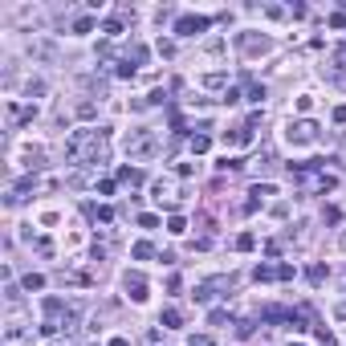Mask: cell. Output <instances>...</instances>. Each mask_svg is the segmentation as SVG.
Segmentation results:
<instances>
[{"mask_svg":"<svg viewBox=\"0 0 346 346\" xmlns=\"http://www.w3.org/2000/svg\"><path fill=\"white\" fill-rule=\"evenodd\" d=\"M65 155L73 163H102L106 159V130H73L65 143Z\"/></svg>","mask_w":346,"mask_h":346,"instance_id":"1","label":"cell"},{"mask_svg":"<svg viewBox=\"0 0 346 346\" xmlns=\"http://www.w3.org/2000/svg\"><path fill=\"white\" fill-rule=\"evenodd\" d=\"M155 151H159L155 130H130V134H126V155H130V159H151Z\"/></svg>","mask_w":346,"mask_h":346,"instance_id":"2","label":"cell"},{"mask_svg":"<svg viewBox=\"0 0 346 346\" xmlns=\"http://www.w3.org/2000/svg\"><path fill=\"white\" fill-rule=\"evenodd\" d=\"M289 143H297V147H301V143H314V139H318V126H314V122H310V118H297V122H289Z\"/></svg>","mask_w":346,"mask_h":346,"instance_id":"3","label":"cell"},{"mask_svg":"<svg viewBox=\"0 0 346 346\" xmlns=\"http://www.w3.org/2000/svg\"><path fill=\"white\" fill-rule=\"evenodd\" d=\"M220 289H232V277H212V281H204V285H196V301H212Z\"/></svg>","mask_w":346,"mask_h":346,"instance_id":"4","label":"cell"},{"mask_svg":"<svg viewBox=\"0 0 346 346\" xmlns=\"http://www.w3.org/2000/svg\"><path fill=\"white\" fill-rule=\"evenodd\" d=\"M122 285H126V293H130L134 301H147V277H143V273H126Z\"/></svg>","mask_w":346,"mask_h":346,"instance_id":"5","label":"cell"},{"mask_svg":"<svg viewBox=\"0 0 346 346\" xmlns=\"http://www.w3.org/2000/svg\"><path fill=\"white\" fill-rule=\"evenodd\" d=\"M208 29V16H183L179 25H175V33H183V37H196V33H204Z\"/></svg>","mask_w":346,"mask_h":346,"instance_id":"6","label":"cell"},{"mask_svg":"<svg viewBox=\"0 0 346 346\" xmlns=\"http://www.w3.org/2000/svg\"><path fill=\"white\" fill-rule=\"evenodd\" d=\"M25 338H29V334H25V326H21V322H12V326L4 330V342H8V346H21Z\"/></svg>","mask_w":346,"mask_h":346,"instance_id":"7","label":"cell"},{"mask_svg":"<svg viewBox=\"0 0 346 346\" xmlns=\"http://www.w3.org/2000/svg\"><path fill=\"white\" fill-rule=\"evenodd\" d=\"M240 45H244V53H265V49H269L265 37H261V41H257V37H240Z\"/></svg>","mask_w":346,"mask_h":346,"instance_id":"8","label":"cell"},{"mask_svg":"<svg viewBox=\"0 0 346 346\" xmlns=\"http://www.w3.org/2000/svg\"><path fill=\"white\" fill-rule=\"evenodd\" d=\"M253 277H257V281H273V277H277V269H273V265H257V269H253Z\"/></svg>","mask_w":346,"mask_h":346,"instance_id":"9","label":"cell"},{"mask_svg":"<svg viewBox=\"0 0 346 346\" xmlns=\"http://www.w3.org/2000/svg\"><path fill=\"white\" fill-rule=\"evenodd\" d=\"M118 179H122V183H139V179H143V171H139V167H122V171H118Z\"/></svg>","mask_w":346,"mask_h":346,"instance_id":"10","label":"cell"},{"mask_svg":"<svg viewBox=\"0 0 346 346\" xmlns=\"http://www.w3.org/2000/svg\"><path fill=\"white\" fill-rule=\"evenodd\" d=\"M253 244H257V236H253V232H244V236H236V248H240V253H248Z\"/></svg>","mask_w":346,"mask_h":346,"instance_id":"11","label":"cell"},{"mask_svg":"<svg viewBox=\"0 0 346 346\" xmlns=\"http://www.w3.org/2000/svg\"><path fill=\"white\" fill-rule=\"evenodd\" d=\"M151 253H155V248H151V244H147V240H139V244H134V257H139V261H147V257H151Z\"/></svg>","mask_w":346,"mask_h":346,"instance_id":"12","label":"cell"},{"mask_svg":"<svg viewBox=\"0 0 346 346\" xmlns=\"http://www.w3.org/2000/svg\"><path fill=\"white\" fill-rule=\"evenodd\" d=\"M191 151H196V155L208 151V134H196V139H191Z\"/></svg>","mask_w":346,"mask_h":346,"instance_id":"13","label":"cell"},{"mask_svg":"<svg viewBox=\"0 0 346 346\" xmlns=\"http://www.w3.org/2000/svg\"><path fill=\"white\" fill-rule=\"evenodd\" d=\"M310 281H314V285H322V281H326V269H322V265H314V269H310Z\"/></svg>","mask_w":346,"mask_h":346,"instance_id":"14","label":"cell"},{"mask_svg":"<svg viewBox=\"0 0 346 346\" xmlns=\"http://www.w3.org/2000/svg\"><path fill=\"white\" fill-rule=\"evenodd\" d=\"M318 342H322V346H338V338H334L330 330H318Z\"/></svg>","mask_w":346,"mask_h":346,"instance_id":"15","label":"cell"},{"mask_svg":"<svg viewBox=\"0 0 346 346\" xmlns=\"http://www.w3.org/2000/svg\"><path fill=\"white\" fill-rule=\"evenodd\" d=\"M204 86H212V90H216V86H224V73H208V78H204Z\"/></svg>","mask_w":346,"mask_h":346,"instance_id":"16","label":"cell"},{"mask_svg":"<svg viewBox=\"0 0 346 346\" xmlns=\"http://www.w3.org/2000/svg\"><path fill=\"white\" fill-rule=\"evenodd\" d=\"M253 196H257V200H261V196H273V183H257V187H253Z\"/></svg>","mask_w":346,"mask_h":346,"instance_id":"17","label":"cell"},{"mask_svg":"<svg viewBox=\"0 0 346 346\" xmlns=\"http://www.w3.org/2000/svg\"><path fill=\"white\" fill-rule=\"evenodd\" d=\"M41 285H45V281H41L37 273H29V277H25V289H41Z\"/></svg>","mask_w":346,"mask_h":346,"instance_id":"18","label":"cell"},{"mask_svg":"<svg viewBox=\"0 0 346 346\" xmlns=\"http://www.w3.org/2000/svg\"><path fill=\"white\" fill-rule=\"evenodd\" d=\"M163 322H167V326H179V310H163Z\"/></svg>","mask_w":346,"mask_h":346,"instance_id":"19","label":"cell"},{"mask_svg":"<svg viewBox=\"0 0 346 346\" xmlns=\"http://www.w3.org/2000/svg\"><path fill=\"white\" fill-rule=\"evenodd\" d=\"M187 346H212V338H208V334H191V342Z\"/></svg>","mask_w":346,"mask_h":346,"instance_id":"20","label":"cell"},{"mask_svg":"<svg viewBox=\"0 0 346 346\" xmlns=\"http://www.w3.org/2000/svg\"><path fill=\"white\" fill-rule=\"evenodd\" d=\"M110 346H130V342H126V338H110Z\"/></svg>","mask_w":346,"mask_h":346,"instance_id":"21","label":"cell"},{"mask_svg":"<svg viewBox=\"0 0 346 346\" xmlns=\"http://www.w3.org/2000/svg\"><path fill=\"white\" fill-rule=\"evenodd\" d=\"M338 318H346V301H342V305H338Z\"/></svg>","mask_w":346,"mask_h":346,"instance_id":"22","label":"cell"}]
</instances>
